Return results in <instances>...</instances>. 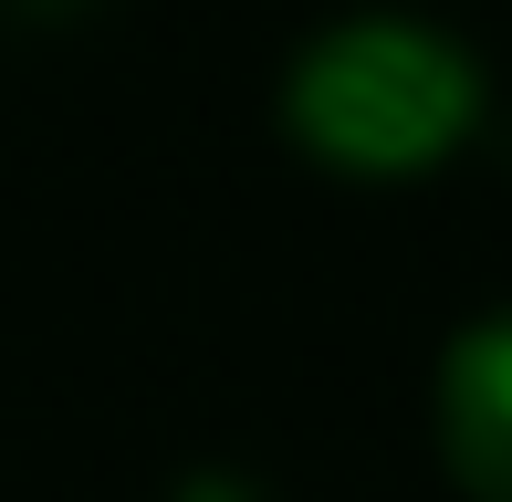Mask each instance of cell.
Instances as JSON below:
<instances>
[{"label": "cell", "mask_w": 512, "mask_h": 502, "mask_svg": "<svg viewBox=\"0 0 512 502\" xmlns=\"http://www.w3.org/2000/svg\"><path fill=\"white\" fill-rule=\"evenodd\" d=\"M178 502H251V492H241V482H230V471H199V482H189V492H178Z\"/></svg>", "instance_id": "3"}, {"label": "cell", "mask_w": 512, "mask_h": 502, "mask_svg": "<svg viewBox=\"0 0 512 502\" xmlns=\"http://www.w3.org/2000/svg\"><path fill=\"white\" fill-rule=\"evenodd\" d=\"M439 461L471 502H512V304L439 356Z\"/></svg>", "instance_id": "2"}, {"label": "cell", "mask_w": 512, "mask_h": 502, "mask_svg": "<svg viewBox=\"0 0 512 502\" xmlns=\"http://www.w3.org/2000/svg\"><path fill=\"white\" fill-rule=\"evenodd\" d=\"M283 126L304 157H324L345 178H418L481 126V63L439 21L356 11L293 53Z\"/></svg>", "instance_id": "1"}]
</instances>
